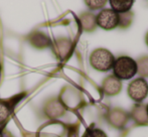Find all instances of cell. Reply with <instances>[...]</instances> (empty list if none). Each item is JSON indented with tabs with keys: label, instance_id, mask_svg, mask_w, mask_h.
Listing matches in <instances>:
<instances>
[{
	"label": "cell",
	"instance_id": "4",
	"mask_svg": "<svg viewBox=\"0 0 148 137\" xmlns=\"http://www.w3.org/2000/svg\"><path fill=\"white\" fill-rule=\"evenodd\" d=\"M128 95L135 102H141L148 95V83L144 78L135 79L128 87Z\"/></svg>",
	"mask_w": 148,
	"mask_h": 137
},
{
	"label": "cell",
	"instance_id": "6",
	"mask_svg": "<svg viewBox=\"0 0 148 137\" xmlns=\"http://www.w3.org/2000/svg\"><path fill=\"white\" fill-rule=\"evenodd\" d=\"M133 4H134L133 0H111L110 1L111 9L117 12L118 14L128 12Z\"/></svg>",
	"mask_w": 148,
	"mask_h": 137
},
{
	"label": "cell",
	"instance_id": "8",
	"mask_svg": "<svg viewBox=\"0 0 148 137\" xmlns=\"http://www.w3.org/2000/svg\"><path fill=\"white\" fill-rule=\"evenodd\" d=\"M9 115V109L4 103L0 102V123L5 121Z\"/></svg>",
	"mask_w": 148,
	"mask_h": 137
},
{
	"label": "cell",
	"instance_id": "10",
	"mask_svg": "<svg viewBox=\"0 0 148 137\" xmlns=\"http://www.w3.org/2000/svg\"><path fill=\"white\" fill-rule=\"evenodd\" d=\"M145 41H146V45H147V47H148V32H147V34H146V37H145Z\"/></svg>",
	"mask_w": 148,
	"mask_h": 137
},
{
	"label": "cell",
	"instance_id": "9",
	"mask_svg": "<svg viewBox=\"0 0 148 137\" xmlns=\"http://www.w3.org/2000/svg\"><path fill=\"white\" fill-rule=\"evenodd\" d=\"M86 137H107V135H106V133L103 130L95 128V129L89 130Z\"/></svg>",
	"mask_w": 148,
	"mask_h": 137
},
{
	"label": "cell",
	"instance_id": "7",
	"mask_svg": "<svg viewBox=\"0 0 148 137\" xmlns=\"http://www.w3.org/2000/svg\"><path fill=\"white\" fill-rule=\"evenodd\" d=\"M106 2L107 1H105V0H87V1H85V3L87 4V5L89 6L91 9H99V8H102V7H104L105 6V4H106Z\"/></svg>",
	"mask_w": 148,
	"mask_h": 137
},
{
	"label": "cell",
	"instance_id": "11",
	"mask_svg": "<svg viewBox=\"0 0 148 137\" xmlns=\"http://www.w3.org/2000/svg\"><path fill=\"white\" fill-rule=\"evenodd\" d=\"M146 113H147V116H148V105H147V107H146Z\"/></svg>",
	"mask_w": 148,
	"mask_h": 137
},
{
	"label": "cell",
	"instance_id": "3",
	"mask_svg": "<svg viewBox=\"0 0 148 137\" xmlns=\"http://www.w3.org/2000/svg\"><path fill=\"white\" fill-rule=\"evenodd\" d=\"M120 14L112 10L111 8L103 9L99 12V14L96 17V23L105 30H111L116 28L120 24Z\"/></svg>",
	"mask_w": 148,
	"mask_h": 137
},
{
	"label": "cell",
	"instance_id": "2",
	"mask_svg": "<svg viewBox=\"0 0 148 137\" xmlns=\"http://www.w3.org/2000/svg\"><path fill=\"white\" fill-rule=\"evenodd\" d=\"M115 58L106 49H97L90 55V64L99 72H108L113 68Z\"/></svg>",
	"mask_w": 148,
	"mask_h": 137
},
{
	"label": "cell",
	"instance_id": "5",
	"mask_svg": "<svg viewBox=\"0 0 148 137\" xmlns=\"http://www.w3.org/2000/svg\"><path fill=\"white\" fill-rule=\"evenodd\" d=\"M121 89H122L121 81L116 78V77L109 76V77H107V79H106L105 81H104L103 91L107 95H110V96L117 95L121 91Z\"/></svg>",
	"mask_w": 148,
	"mask_h": 137
},
{
	"label": "cell",
	"instance_id": "1",
	"mask_svg": "<svg viewBox=\"0 0 148 137\" xmlns=\"http://www.w3.org/2000/svg\"><path fill=\"white\" fill-rule=\"evenodd\" d=\"M112 68L114 77L119 80H130L138 73V65L136 61L127 55H122L116 59Z\"/></svg>",
	"mask_w": 148,
	"mask_h": 137
}]
</instances>
